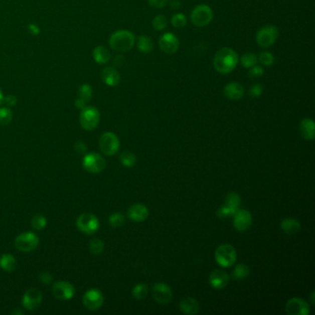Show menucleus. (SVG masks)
<instances>
[{"label": "nucleus", "mask_w": 315, "mask_h": 315, "mask_svg": "<svg viewBox=\"0 0 315 315\" xmlns=\"http://www.w3.org/2000/svg\"><path fill=\"white\" fill-rule=\"evenodd\" d=\"M238 53L229 47H223L219 49L214 58V68L221 74L231 73L239 63Z\"/></svg>", "instance_id": "obj_1"}, {"label": "nucleus", "mask_w": 315, "mask_h": 315, "mask_svg": "<svg viewBox=\"0 0 315 315\" xmlns=\"http://www.w3.org/2000/svg\"><path fill=\"white\" fill-rule=\"evenodd\" d=\"M108 43L117 52H128L134 47L135 35L128 30H118L111 35Z\"/></svg>", "instance_id": "obj_2"}, {"label": "nucleus", "mask_w": 315, "mask_h": 315, "mask_svg": "<svg viewBox=\"0 0 315 315\" xmlns=\"http://www.w3.org/2000/svg\"><path fill=\"white\" fill-rule=\"evenodd\" d=\"M214 19V12L210 7L201 4L193 9L191 14V21L194 26L205 27L211 24Z\"/></svg>", "instance_id": "obj_3"}, {"label": "nucleus", "mask_w": 315, "mask_h": 315, "mask_svg": "<svg viewBox=\"0 0 315 315\" xmlns=\"http://www.w3.org/2000/svg\"><path fill=\"white\" fill-rule=\"evenodd\" d=\"M279 36V29L274 25H265L257 32V44L263 48L272 47Z\"/></svg>", "instance_id": "obj_4"}, {"label": "nucleus", "mask_w": 315, "mask_h": 315, "mask_svg": "<svg viewBox=\"0 0 315 315\" xmlns=\"http://www.w3.org/2000/svg\"><path fill=\"white\" fill-rule=\"evenodd\" d=\"M216 263L222 267H230L237 261V251L233 246L229 244H223L215 252Z\"/></svg>", "instance_id": "obj_5"}, {"label": "nucleus", "mask_w": 315, "mask_h": 315, "mask_svg": "<svg viewBox=\"0 0 315 315\" xmlns=\"http://www.w3.org/2000/svg\"><path fill=\"white\" fill-rule=\"evenodd\" d=\"M100 113L94 106H85L80 115L81 126L86 130H92L98 126Z\"/></svg>", "instance_id": "obj_6"}, {"label": "nucleus", "mask_w": 315, "mask_h": 315, "mask_svg": "<svg viewBox=\"0 0 315 315\" xmlns=\"http://www.w3.org/2000/svg\"><path fill=\"white\" fill-rule=\"evenodd\" d=\"M119 140L113 132H105L100 137L99 147L105 155H114L119 150Z\"/></svg>", "instance_id": "obj_7"}, {"label": "nucleus", "mask_w": 315, "mask_h": 315, "mask_svg": "<svg viewBox=\"0 0 315 315\" xmlns=\"http://www.w3.org/2000/svg\"><path fill=\"white\" fill-rule=\"evenodd\" d=\"M100 223L98 218L93 214H82L77 219L78 228L87 235L95 233L99 229Z\"/></svg>", "instance_id": "obj_8"}, {"label": "nucleus", "mask_w": 315, "mask_h": 315, "mask_svg": "<svg viewBox=\"0 0 315 315\" xmlns=\"http://www.w3.org/2000/svg\"><path fill=\"white\" fill-rule=\"evenodd\" d=\"M39 244V238L33 232L20 234L15 239V247L19 251L29 252L35 251Z\"/></svg>", "instance_id": "obj_9"}, {"label": "nucleus", "mask_w": 315, "mask_h": 315, "mask_svg": "<svg viewBox=\"0 0 315 315\" xmlns=\"http://www.w3.org/2000/svg\"><path fill=\"white\" fill-rule=\"evenodd\" d=\"M82 167L84 170L91 173H99L105 170L106 162L105 158L101 156L98 153L91 152L88 153L82 160Z\"/></svg>", "instance_id": "obj_10"}, {"label": "nucleus", "mask_w": 315, "mask_h": 315, "mask_svg": "<svg viewBox=\"0 0 315 315\" xmlns=\"http://www.w3.org/2000/svg\"><path fill=\"white\" fill-rule=\"evenodd\" d=\"M82 303L90 310L99 309L104 304V295L99 289H89L82 297Z\"/></svg>", "instance_id": "obj_11"}, {"label": "nucleus", "mask_w": 315, "mask_h": 315, "mask_svg": "<svg viewBox=\"0 0 315 315\" xmlns=\"http://www.w3.org/2000/svg\"><path fill=\"white\" fill-rule=\"evenodd\" d=\"M152 296L159 304L170 303L173 298V293L170 286L165 283H156L152 286Z\"/></svg>", "instance_id": "obj_12"}, {"label": "nucleus", "mask_w": 315, "mask_h": 315, "mask_svg": "<svg viewBox=\"0 0 315 315\" xmlns=\"http://www.w3.org/2000/svg\"><path fill=\"white\" fill-rule=\"evenodd\" d=\"M159 48L166 54L173 55L177 53L180 47V41L178 37L172 33L164 34L158 41Z\"/></svg>", "instance_id": "obj_13"}, {"label": "nucleus", "mask_w": 315, "mask_h": 315, "mask_svg": "<svg viewBox=\"0 0 315 315\" xmlns=\"http://www.w3.org/2000/svg\"><path fill=\"white\" fill-rule=\"evenodd\" d=\"M53 295L60 300H69L74 296L75 288L69 282H56L52 287Z\"/></svg>", "instance_id": "obj_14"}, {"label": "nucleus", "mask_w": 315, "mask_h": 315, "mask_svg": "<svg viewBox=\"0 0 315 315\" xmlns=\"http://www.w3.org/2000/svg\"><path fill=\"white\" fill-rule=\"evenodd\" d=\"M286 311L289 315H308L309 305L303 298H292L286 303Z\"/></svg>", "instance_id": "obj_15"}, {"label": "nucleus", "mask_w": 315, "mask_h": 315, "mask_svg": "<svg viewBox=\"0 0 315 315\" xmlns=\"http://www.w3.org/2000/svg\"><path fill=\"white\" fill-rule=\"evenodd\" d=\"M234 228L238 231L243 232L251 228L252 225V216L249 211L245 209L238 210L234 215Z\"/></svg>", "instance_id": "obj_16"}, {"label": "nucleus", "mask_w": 315, "mask_h": 315, "mask_svg": "<svg viewBox=\"0 0 315 315\" xmlns=\"http://www.w3.org/2000/svg\"><path fill=\"white\" fill-rule=\"evenodd\" d=\"M42 293L37 288H30L25 292L23 298V306L28 310H35L42 302Z\"/></svg>", "instance_id": "obj_17"}, {"label": "nucleus", "mask_w": 315, "mask_h": 315, "mask_svg": "<svg viewBox=\"0 0 315 315\" xmlns=\"http://www.w3.org/2000/svg\"><path fill=\"white\" fill-rule=\"evenodd\" d=\"M245 94V89L239 82H229L224 87V95L229 100L241 99Z\"/></svg>", "instance_id": "obj_18"}, {"label": "nucleus", "mask_w": 315, "mask_h": 315, "mask_svg": "<svg viewBox=\"0 0 315 315\" xmlns=\"http://www.w3.org/2000/svg\"><path fill=\"white\" fill-rule=\"evenodd\" d=\"M229 275L223 270H215L213 271L209 277V283L211 286L216 289H223L228 286L229 282Z\"/></svg>", "instance_id": "obj_19"}, {"label": "nucleus", "mask_w": 315, "mask_h": 315, "mask_svg": "<svg viewBox=\"0 0 315 315\" xmlns=\"http://www.w3.org/2000/svg\"><path fill=\"white\" fill-rule=\"evenodd\" d=\"M101 78L105 85L110 87L118 85L121 80L119 72L114 67H107L104 69L101 73Z\"/></svg>", "instance_id": "obj_20"}, {"label": "nucleus", "mask_w": 315, "mask_h": 315, "mask_svg": "<svg viewBox=\"0 0 315 315\" xmlns=\"http://www.w3.org/2000/svg\"><path fill=\"white\" fill-rule=\"evenodd\" d=\"M149 216V210L145 205L135 204L131 205L128 210V218L134 222H142Z\"/></svg>", "instance_id": "obj_21"}, {"label": "nucleus", "mask_w": 315, "mask_h": 315, "mask_svg": "<svg viewBox=\"0 0 315 315\" xmlns=\"http://www.w3.org/2000/svg\"><path fill=\"white\" fill-rule=\"evenodd\" d=\"M299 131L304 140H314L315 125L313 120L309 117L303 118L299 123Z\"/></svg>", "instance_id": "obj_22"}, {"label": "nucleus", "mask_w": 315, "mask_h": 315, "mask_svg": "<svg viewBox=\"0 0 315 315\" xmlns=\"http://www.w3.org/2000/svg\"><path fill=\"white\" fill-rule=\"evenodd\" d=\"M180 309L185 314H197L200 311V304L195 298L186 297L182 298L180 302Z\"/></svg>", "instance_id": "obj_23"}, {"label": "nucleus", "mask_w": 315, "mask_h": 315, "mask_svg": "<svg viewBox=\"0 0 315 315\" xmlns=\"http://www.w3.org/2000/svg\"><path fill=\"white\" fill-rule=\"evenodd\" d=\"M280 227L283 232L287 234V235L297 234L301 229L300 223L297 219L292 218V217H287V218L283 219L281 222Z\"/></svg>", "instance_id": "obj_24"}, {"label": "nucleus", "mask_w": 315, "mask_h": 315, "mask_svg": "<svg viewBox=\"0 0 315 315\" xmlns=\"http://www.w3.org/2000/svg\"><path fill=\"white\" fill-rule=\"evenodd\" d=\"M93 57H94V61L97 64L100 65L106 64L111 59L110 52L108 51L106 47L103 46H98L94 48L93 51Z\"/></svg>", "instance_id": "obj_25"}, {"label": "nucleus", "mask_w": 315, "mask_h": 315, "mask_svg": "<svg viewBox=\"0 0 315 315\" xmlns=\"http://www.w3.org/2000/svg\"><path fill=\"white\" fill-rule=\"evenodd\" d=\"M16 259L12 254L6 253L0 257V267L5 272H13L16 268Z\"/></svg>", "instance_id": "obj_26"}, {"label": "nucleus", "mask_w": 315, "mask_h": 315, "mask_svg": "<svg viewBox=\"0 0 315 315\" xmlns=\"http://www.w3.org/2000/svg\"><path fill=\"white\" fill-rule=\"evenodd\" d=\"M137 47L140 52L144 53V54H149L152 52L153 49V42L149 36L146 35H140L138 38V43H137Z\"/></svg>", "instance_id": "obj_27"}, {"label": "nucleus", "mask_w": 315, "mask_h": 315, "mask_svg": "<svg viewBox=\"0 0 315 315\" xmlns=\"http://www.w3.org/2000/svg\"><path fill=\"white\" fill-rule=\"evenodd\" d=\"M249 274H250L249 266L243 263H239L235 266L233 273H232V277L236 280H242V279H245Z\"/></svg>", "instance_id": "obj_28"}, {"label": "nucleus", "mask_w": 315, "mask_h": 315, "mask_svg": "<svg viewBox=\"0 0 315 315\" xmlns=\"http://www.w3.org/2000/svg\"><path fill=\"white\" fill-rule=\"evenodd\" d=\"M239 205H240V197L239 194L236 193H228L226 197L225 205H227L228 208H230L234 213H236L239 209Z\"/></svg>", "instance_id": "obj_29"}, {"label": "nucleus", "mask_w": 315, "mask_h": 315, "mask_svg": "<svg viewBox=\"0 0 315 315\" xmlns=\"http://www.w3.org/2000/svg\"><path fill=\"white\" fill-rule=\"evenodd\" d=\"M258 63V57L256 54L251 52H246L242 55L240 59V64L245 69H250Z\"/></svg>", "instance_id": "obj_30"}, {"label": "nucleus", "mask_w": 315, "mask_h": 315, "mask_svg": "<svg viewBox=\"0 0 315 315\" xmlns=\"http://www.w3.org/2000/svg\"><path fill=\"white\" fill-rule=\"evenodd\" d=\"M119 160H120V163L122 164L123 166H125L126 168H132V167H134L136 162H137V158L135 156L134 153L128 152V151L123 152L119 156Z\"/></svg>", "instance_id": "obj_31"}, {"label": "nucleus", "mask_w": 315, "mask_h": 315, "mask_svg": "<svg viewBox=\"0 0 315 315\" xmlns=\"http://www.w3.org/2000/svg\"><path fill=\"white\" fill-rule=\"evenodd\" d=\"M93 96V89L89 84H82L79 88L78 98L84 101L85 103L89 102Z\"/></svg>", "instance_id": "obj_32"}, {"label": "nucleus", "mask_w": 315, "mask_h": 315, "mask_svg": "<svg viewBox=\"0 0 315 315\" xmlns=\"http://www.w3.org/2000/svg\"><path fill=\"white\" fill-rule=\"evenodd\" d=\"M257 57H258V62H260V64L263 65L264 67H271L274 65V56L271 52L263 51L260 53Z\"/></svg>", "instance_id": "obj_33"}, {"label": "nucleus", "mask_w": 315, "mask_h": 315, "mask_svg": "<svg viewBox=\"0 0 315 315\" xmlns=\"http://www.w3.org/2000/svg\"><path fill=\"white\" fill-rule=\"evenodd\" d=\"M148 294V286L146 284H137L132 289V296L137 300H141L145 298Z\"/></svg>", "instance_id": "obj_34"}, {"label": "nucleus", "mask_w": 315, "mask_h": 315, "mask_svg": "<svg viewBox=\"0 0 315 315\" xmlns=\"http://www.w3.org/2000/svg\"><path fill=\"white\" fill-rule=\"evenodd\" d=\"M171 24H172L173 27L178 28V29H181V28L186 26L187 18L183 13H177L175 15H173V17L171 19Z\"/></svg>", "instance_id": "obj_35"}, {"label": "nucleus", "mask_w": 315, "mask_h": 315, "mask_svg": "<svg viewBox=\"0 0 315 315\" xmlns=\"http://www.w3.org/2000/svg\"><path fill=\"white\" fill-rule=\"evenodd\" d=\"M152 27L156 31H164L168 27V20L164 15H156L152 20Z\"/></svg>", "instance_id": "obj_36"}, {"label": "nucleus", "mask_w": 315, "mask_h": 315, "mask_svg": "<svg viewBox=\"0 0 315 315\" xmlns=\"http://www.w3.org/2000/svg\"><path fill=\"white\" fill-rule=\"evenodd\" d=\"M12 112L8 107H1L0 108V125L6 126L12 122Z\"/></svg>", "instance_id": "obj_37"}, {"label": "nucleus", "mask_w": 315, "mask_h": 315, "mask_svg": "<svg viewBox=\"0 0 315 315\" xmlns=\"http://www.w3.org/2000/svg\"><path fill=\"white\" fill-rule=\"evenodd\" d=\"M47 218L42 215H36L32 220V226L35 230H42L47 226Z\"/></svg>", "instance_id": "obj_38"}, {"label": "nucleus", "mask_w": 315, "mask_h": 315, "mask_svg": "<svg viewBox=\"0 0 315 315\" xmlns=\"http://www.w3.org/2000/svg\"><path fill=\"white\" fill-rule=\"evenodd\" d=\"M104 242L100 239H94L91 240L89 249L92 253L94 254H100L102 251H104Z\"/></svg>", "instance_id": "obj_39"}, {"label": "nucleus", "mask_w": 315, "mask_h": 315, "mask_svg": "<svg viewBox=\"0 0 315 315\" xmlns=\"http://www.w3.org/2000/svg\"><path fill=\"white\" fill-rule=\"evenodd\" d=\"M125 223V217L122 214L115 213L109 217V224L113 228H119Z\"/></svg>", "instance_id": "obj_40"}, {"label": "nucleus", "mask_w": 315, "mask_h": 315, "mask_svg": "<svg viewBox=\"0 0 315 315\" xmlns=\"http://www.w3.org/2000/svg\"><path fill=\"white\" fill-rule=\"evenodd\" d=\"M263 73H264V70L263 67L260 65H255L250 68V70L248 71V77L251 79H257V78L263 76Z\"/></svg>", "instance_id": "obj_41"}, {"label": "nucleus", "mask_w": 315, "mask_h": 315, "mask_svg": "<svg viewBox=\"0 0 315 315\" xmlns=\"http://www.w3.org/2000/svg\"><path fill=\"white\" fill-rule=\"evenodd\" d=\"M234 215H235V213L230 208H228L227 205H223L217 211V216H219L220 218H226V217H229V216H233Z\"/></svg>", "instance_id": "obj_42"}, {"label": "nucleus", "mask_w": 315, "mask_h": 315, "mask_svg": "<svg viewBox=\"0 0 315 315\" xmlns=\"http://www.w3.org/2000/svg\"><path fill=\"white\" fill-rule=\"evenodd\" d=\"M263 88L261 84H254L251 87L250 90V95L252 98H258L263 94Z\"/></svg>", "instance_id": "obj_43"}, {"label": "nucleus", "mask_w": 315, "mask_h": 315, "mask_svg": "<svg viewBox=\"0 0 315 315\" xmlns=\"http://www.w3.org/2000/svg\"><path fill=\"white\" fill-rule=\"evenodd\" d=\"M170 0H148L149 5L154 9H163L169 4Z\"/></svg>", "instance_id": "obj_44"}, {"label": "nucleus", "mask_w": 315, "mask_h": 315, "mask_svg": "<svg viewBox=\"0 0 315 315\" xmlns=\"http://www.w3.org/2000/svg\"><path fill=\"white\" fill-rule=\"evenodd\" d=\"M40 281L45 285H50L52 283L53 276L48 272H43L40 274Z\"/></svg>", "instance_id": "obj_45"}, {"label": "nucleus", "mask_w": 315, "mask_h": 315, "mask_svg": "<svg viewBox=\"0 0 315 315\" xmlns=\"http://www.w3.org/2000/svg\"><path fill=\"white\" fill-rule=\"evenodd\" d=\"M74 149H75V151H76L78 153L83 154V153H85L86 151H87V146H86V144H85L83 141L79 140V141H77L76 143L74 144Z\"/></svg>", "instance_id": "obj_46"}, {"label": "nucleus", "mask_w": 315, "mask_h": 315, "mask_svg": "<svg viewBox=\"0 0 315 315\" xmlns=\"http://www.w3.org/2000/svg\"><path fill=\"white\" fill-rule=\"evenodd\" d=\"M3 103H5L9 106H14L17 104V98L14 95H9V96L4 97Z\"/></svg>", "instance_id": "obj_47"}, {"label": "nucleus", "mask_w": 315, "mask_h": 315, "mask_svg": "<svg viewBox=\"0 0 315 315\" xmlns=\"http://www.w3.org/2000/svg\"><path fill=\"white\" fill-rule=\"evenodd\" d=\"M28 29H29L30 33H31V34H33V35H37L40 34V28H39L36 24H29Z\"/></svg>", "instance_id": "obj_48"}, {"label": "nucleus", "mask_w": 315, "mask_h": 315, "mask_svg": "<svg viewBox=\"0 0 315 315\" xmlns=\"http://www.w3.org/2000/svg\"><path fill=\"white\" fill-rule=\"evenodd\" d=\"M181 2L179 0H172L170 2V7L172 10H179L181 8Z\"/></svg>", "instance_id": "obj_49"}, {"label": "nucleus", "mask_w": 315, "mask_h": 315, "mask_svg": "<svg viewBox=\"0 0 315 315\" xmlns=\"http://www.w3.org/2000/svg\"><path fill=\"white\" fill-rule=\"evenodd\" d=\"M75 105L79 109H83L86 106V103L84 101H82V100L77 98L76 101H75Z\"/></svg>", "instance_id": "obj_50"}, {"label": "nucleus", "mask_w": 315, "mask_h": 315, "mask_svg": "<svg viewBox=\"0 0 315 315\" xmlns=\"http://www.w3.org/2000/svg\"><path fill=\"white\" fill-rule=\"evenodd\" d=\"M3 101H4V95H3L1 90H0V105L3 103Z\"/></svg>", "instance_id": "obj_51"}]
</instances>
